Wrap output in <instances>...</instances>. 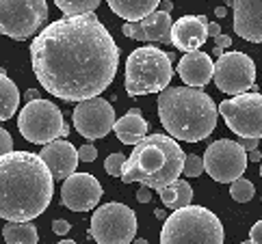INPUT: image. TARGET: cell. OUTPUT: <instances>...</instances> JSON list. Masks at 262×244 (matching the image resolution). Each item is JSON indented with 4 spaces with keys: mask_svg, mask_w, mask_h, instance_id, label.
<instances>
[{
    "mask_svg": "<svg viewBox=\"0 0 262 244\" xmlns=\"http://www.w3.org/2000/svg\"><path fill=\"white\" fill-rule=\"evenodd\" d=\"M31 65L50 95L85 102L100 97L115 80L119 48L96 13L61 17L33 39Z\"/></svg>",
    "mask_w": 262,
    "mask_h": 244,
    "instance_id": "obj_1",
    "label": "cell"
},
{
    "mask_svg": "<svg viewBox=\"0 0 262 244\" xmlns=\"http://www.w3.org/2000/svg\"><path fill=\"white\" fill-rule=\"evenodd\" d=\"M54 177L39 154L11 152L0 158V218L31 223L52 201Z\"/></svg>",
    "mask_w": 262,
    "mask_h": 244,
    "instance_id": "obj_2",
    "label": "cell"
},
{
    "mask_svg": "<svg viewBox=\"0 0 262 244\" xmlns=\"http://www.w3.org/2000/svg\"><path fill=\"white\" fill-rule=\"evenodd\" d=\"M158 119L171 138L200 143L217 126L219 106L208 93L193 87H167L158 93Z\"/></svg>",
    "mask_w": 262,
    "mask_h": 244,
    "instance_id": "obj_3",
    "label": "cell"
},
{
    "mask_svg": "<svg viewBox=\"0 0 262 244\" xmlns=\"http://www.w3.org/2000/svg\"><path fill=\"white\" fill-rule=\"evenodd\" d=\"M186 156L176 138L167 134H147L133 147V154L126 158L121 182H139L152 190H161L165 186L180 180L184 171Z\"/></svg>",
    "mask_w": 262,
    "mask_h": 244,
    "instance_id": "obj_4",
    "label": "cell"
},
{
    "mask_svg": "<svg viewBox=\"0 0 262 244\" xmlns=\"http://www.w3.org/2000/svg\"><path fill=\"white\" fill-rule=\"evenodd\" d=\"M223 240L219 216L202 205L173 210L161 229V244H223Z\"/></svg>",
    "mask_w": 262,
    "mask_h": 244,
    "instance_id": "obj_5",
    "label": "cell"
},
{
    "mask_svg": "<svg viewBox=\"0 0 262 244\" xmlns=\"http://www.w3.org/2000/svg\"><path fill=\"white\" fill-rule=\"evenodd\" d=\"M173 78L171 54L145 45L137 48L126 61V91L130 97L161 93L169 87Z\"/></svg>",
    "mask_w": 262,
    "mask_h": 244,
    "instance_id": "obj_6",
    "label": "cell"
},
{
    "mask_svg": "<svg viewBox=\"0 0 262 244\" xmlns=\"http://www.w3.org/2000/svg\"><path fill=\"white\" fill-rule=\"evenodd\" d=\"M17 128H20L22 136L35 145H48L70 134L61 108L46 100L26 102V106L17 117Z\"/></svg>",
    "mask_w": 262,
    "mask_h": 244,
    "instance_id": "obj_7",
    "label": "cell"
},
{
    "mask_svg": "<svg viewBox=\"0 0 262 244\" xmlns=\"http://www.w3.org/2000/svg\"><path fill=\"white\" fill-rule=\"evenodd\" d=\"M137 216L124 203H104L91 216L89 236L98 244H130L137 236Z\"/></svg>",
    "mask_w": 262,
    "mask_h": 244,
    "instance_id": "obj_8",
    "label": "cell"
},
{
    "mask_svg": "<svg viewBox=\"0 0 262 244\" xmlns=\"http://www.w3.org/2000/svg\"><path fill=\"white\" fill-rule=\"evenodd\" d=\"M48 17L46 0H0V35L24 41L43 26Z\"/></svg>",
    "mask_w": 262,
    "mask_h": 244,
    "instance_id": "obj_9",
    "label": "cell"
},
{
    "mask_svg": "<svg viewBox=\"0 0 262 244\" xmlns=\"http://www.w3.org/2000/svg\"><path fill=\"white\" fill-rule=\"evenodd\" d=\"M219 115L236 136L262 138V93H258V87L223 100L219 104Z\"/></svg>",
    "mask_w": 262,
    "mask_h": 244,
    "instance_id": "obj_10",
    "label": "cell"
},
{
    "mask_svg": "<svg viewBox=\"0 0 262 244\" xmlns=\"http://www.w3.org/2000/svg\"><path fill=\"white\" fill-rule=\"evenodd\" d=\"M247 152L241 143L230 138H219L206 147L204 154V171L208 173L214 182L232 184L243 177L247 171Z\"/></svg>",
    "mask_w": 262,
    "mask_h": 244,
    "instance_id": "obj_11",
    "label": "cell"
},
{
    "mask_svg": "<svg viewBox=\"0 0 262 244\" xmlns=\"http://www.w3.org/2000/svg\"><path fill=\"white\" fill-rule=\"evenodd\" d=\"M212 82L228 95H241L256 87V63L245 52H223L214 63Z\"/></svg>",
    "mask_w": 262,
    "mask_h": 244,
    "instance_id": "obj_12",
    "label": "cell"
},
{
    "mask_svg": "<svg viewBox=\"0 0 262 244\" xmlns=\"http://www.w3.org/2000/svg\"><path fill=\"white\" fill-rule=\"evenodd\" d=\"M74 126L80 136L87 140L104 138L111 130L115 128V108L102 97H91L85 102H78V106L72 112Z\"/></svg>",
    "mask_w": 262,
    "mask_h": 244,
    "instance_id": "obj_13",
    "label": "cell"
},
{
    "mask_svg": "<svg viewBox=\"0 0 262 244\" xmlns=\"http://www.w3.org/2000/svg\"><path fill=\"white\" fill-rule=\"evenodd\" d=\"M102 199V186L91 173H74L61 186V203L72 212H89Z\"/></svg>",
    "mask_w": 262,
    "mask_h": 244,
    "instance_id": "obj_14",
    "label": "cell"
},
{
    "mask_svg": "<svg viewBox=\"0 0 262 244\" xmlns=\"http://www.w3.org/2000/svg\"><path fill=\"white\" fill-rule=\"evenodd\" d=\"M234 33L241 39L262 43V0H232Z\"/></svg>",
    "mask_w": 262,
    "mask_h": 244,
    "instance_id": "obj_15",
    "label": "cell"
},
{
    "mask_svg": "<svg viewBox=\"0 0 262 244\" xmlns=\"http://www.w3.org/2000/svg\"><path fill=\"white\" fill-rule=\"evenodd\" d=\"M208 39V20L204 15H182L173 22L171 43L173 48L186 52H198Z\"/></svg>",
    "mask_w": 262,
    "mask_h": 244,
    "instance_id": "obj_16",
    "label": "cell"
},
{
    "mask_svg": "<svg viewBox=\"0 0 262 244\" xmlns=\"http://www.w3.org/2000/svg\"><path fill=\"white\" fill-rule=\"evenodd\" d=\"M39 156L46 162V166L50 168L54 180H61V182H65L70 175H74V171H76V166H78V160H80L78 149L74 147L70 140H63V138L43 145Z\"/></svg>",
    "mask_w": 262,
    "mask_h": 244,
    "instance_id": "obj_17",
    "label": "cell"
},
{
    "mask_svg": "<svg viewBox=\"0 0 262 244\" xmlns=\"http://www.w3.org/2000/svg\"><path fill=\"white\" fill-rule=\"evenodd\" d=\"M178 76L186 87L202 89L214 78V63L204 52H186L178 63Z\"/></svg>",
    "mask_w": 262,
    "mask_h": 244,
    "instance_id": "obj_18",
    "label": "cell"
},
{
    "mask_svg": "<svg viewBox=\"0 0 262 244\" xmlns=\"http://www.w3.org/2000/svg\"><path fill=\"white\" fill-rule=\"evenodd\" d=\"M115 134L124 145H137L147 136V121L141 117V108H130L121 119L115 121Z\"/></svg>",
    "mask_w": 262,
    "mask_h": 244,
    "instance_id": "obj_19",
    "label": "cell"
},
{
    "mask_svg": "<svg viewBox=\"0 0 262 244\" xmlns=\"http://www.w3.org/2000/svg\"><path fill=\"white\" fill-rule=\"evenodd\" d=\"M111 11L126 22H141L149 13L158 11L161 0H106Z\"/></svg>",
    "mask_w": 262,
    "mask_h": 244,
    "instance_id": "obj_20",
    "label": "cell"
},
{
    "mask_svg": "<svg viewBox=\"0 0 262 244\" xmlns=\"http://www.w3.org/2000/svg\"><path fill=\"white\" fill-rule=\"evenodd\" d=\"M141 26L145 31L147 41H171V28H173L171 13H165L158 9V11L149 13L145 20H141Z\"/></svg>",
    "mask_w": 262,
    "mask_h": 244,
    "instance_id": "obj_21",
    "label": "cell"
},
{
    "mask_svg": "<svg viewBox=\"0 0 262 244\" xmlns=\"http://www.w3.org/2000/svg\"><path fill=\"white\" fill-rule=\"evenodd\" d=\"M156 192L161 197V201L171 210H182L186 205H191V201H193V188H191V184L184 180H178Z\"/></svg>",
    "mask_w": 262,
    "mask_h": 244,
    "instance_id": "obj_22",
    "label": "cell"
},
{
    "mask_svg": "<svg viewBox=\"0 0 262 244\" xmlns=\"http://www.w3.org/2000/svg\"><path fill=\"white\" fill-rule=\"evenodd\" d=\"M17 106H20V91H17L15 82L0 69V121H7L15 115Z\"/></svg>",
    "mask_w": 262,
    "mask_h": 244,
    "instance_id": "obj_23",
    "label": "cell"
},
{
    "mask_svg": "<svg viewBox=\"0 0 262 244\" xmlns=\"http://www.w3.org/2000/svg\"><path fill=\"white\" fill-rule=\"evenodd\" d=\"M3 238L7 244H37L39 233L33 223H7L3 227Z\"/></svg>",
    "mask_w": 262,
    "mask_h": 244,
    "instance_id": "obj_24",
    "label": "cell"
},
{
    "mask_svg": "<svg viewBox=\"0 0 262 244\" xmlns=\"http://www.w3.org/2000/svg\"><path fill=\"white\" fill-rule=\"evenodd\" d=\"M100 3L102 0H54V5L63 11V17H76V15L93 13Z\"/></svg>",
    "mask_w": 262,
    "mask_h": 244,
    "instance_id": "obj_25",
    "label": "cell"
},
{
    "mask_svg": "<svg viewBox=\"0 0 262 244\" xmlns=\"http://www.w3.org/2000/svg\"><path fill=\"white\" fill-rule=\"evenodd\" d=\"M230 194H232V199L236 201V203H247L254 199V184H251L249 180H236V182H232L230 186Z\"/></svg>",
    "mask_w": 262,
    "mask_h": 244,
    "instance_id": "obj_26",
    "label": "cell"
},
{
    "mask_svg": "<svg viewBox=\"0 0 262 244\" xmlns=\"http://www.w3.org/2000/svg\"><path fill=\"white\" fill-rule=\"evenodd\" d=\"M124 164H126V156L124 154H111L106 158V162H104V168H106V173L108 175H113V177H121V171H124Z\"/></svg>",
    "mask_w": 262,
    "mask_h": 244,
    "instance_id": "obj_27",
    "label": "cell"
},
{
    "mask_svg": "<svg viewBox=\"0 0 262 244\" xmlns=\"http://www.w3.org/2000/svg\"><path fill=\"white\" fill-rule=\"evenodd\" d=\"M204 171V160L200 156H195V154H189L186 156V160H184V175L186 177H200Z\"/></svg>",
    "mask_w": 262,
    "mask_h": 244,
    "instance_id": "obj_28",
    "label": "cell"
},
{
    "mask_svg": "<svg viewBox=\"0 0 262 244\" xmlns=\"http://www.w3.org/2000/svg\"><path fill=\"white\" fill-rule=\"evenodd\" d=\"M121 33H124L126 37H133V39H137V41H147L141 22H126L124 26H121Z\"/></svg>",
    "mask_w": 262,
    "mask_h": 244,
    "instance_id": "obj_29",
    "label": "cell"
},
{
    "mask_svg": "<svg viewBox=\"0 0 262 244\" xmlns=\"http://www.w3.org/2000/svg\"><path fill=\"white\" fill-rule=\"evenodd\" d=\"M13 152V138L5 128H0V158Z\"/></svg>",
    "mask_w": 262,
    "mask_h": 244,
    "instance_id": "obj_30",
    "label": "cell"
},
{
    "mask_svg": "<svg viewBox=\"0 0 262 244\" xmlns=\"http://www.w3.org/2000/svg\"><path fill=\"white\" fill-rule=\"evenodd\" d=\"M78 158H80V162H93V160L98 158V149L93 147L91 143L82 145V147L78 149Z\"/></svg>",
    "mask_w": 262,
    "mask_h": 244,
    "instance_id": "obj_31",
    "label": "cell"
},
{
    "mask_svg": "<svg viewBox=\"0 0 262 244\" xmlns=\"http://www.w3.org/2000/svg\"><path fill=\"white\" fill-rule=\"evenodd\" d=\"M72 229V225L68 223V221H61V218H57L52 223V231L57 233V236H65V233H68Z\"/></svg>",
    "mask_w": 262,
    "mask_h": 244,
    "instance_id": "obj_32",
    "label": "cell"
},
{
    "mask_svg": "<svg viewBox=\"0 0 262 244\" xmlns=\"http://www.w3.org/2000/svg\"><path fill=\"white\" fill-rule=\"evenodd\" d=\"M249 240L254 244H262V221H258L254 227L249 229Z\"/></svg>",
    "mask_w": 262,
    "mask_h": 244,
    "instance_id": "obj_33",
    "label": "cell"
},
{
    "mask_svg": "<svg viewBox=\"0 0 262 244\" xmlns=\"http://www.w3.org/2000/svg\"><path fill=\"white\" fill-rule=\"evenodd\" d=\"M137 201L139 203H149L152 201V188H147V186H141L137 192Z\"/></svg>",
    "mask_w": 262,
    "mask_h": 244,
    "instance_id": "obj_34",
    "label": "cell"
},
{
    "mask_svg": "<svg viewBox=\"0 0 262 244\" xmlns=\"http://www.w3.org/2000/svg\"><path fill=\"white\" fill-rule=\"evenodd\" d=\"M238 143H241V147L249 154V152H254V149H258V143H260V140H258V138H241Z\"/></svg>",
    "mask_w": 262,
    "mask_h": 244,
    "instance_id": "obj_35",
    "label": "cell"
},
{
    "mask_svg": "<svg viewBox=\"0 0 262 244\" xmlns=\"http://www.w3.org/2000/svg\"><path fill=\"white\" fill-rule=\"evenodd\" d=\"M230 43H232V39H230L228 35H219V37H214V48H219V50L230 48Z\"/></svg>",
    "mask_w": 262,
    "mask_h": 244,
    "instance_id": "obj_36",
    "label": "cell"
},
{
    "mask_svg": "<svg viewBox=\"0 0 262 244\" xmlns=\"http://www.w3.org/2000/svg\"><path fill=\"white\" fill-rule=\"evenodd\" d=\"M219 35H221L219 22H208V37H219Z\"/></svg>",
    "mask_w": 262,
    "mask_h": 244,
    "instance_id": "obj_37",
    "label": "cell"
},
{
    "mask_svg": "<svg viewBox=\"0 0 262 244\" xmlns=\"http://www.w3.org/2000/svg\"><path fill=\"white\" fill-rule=\"evenodd\" d=\"M35 100H41L39 97V91H37V89H29V91H26V102H35Z\"/></svg>",
    "mask_w": 262,
    "mask_h": 244,
    "instance_id": "obj_38",
    "label": "cell"
},
{
    "mask_svg": "<svg viewBox=\"0 0 262 244\" xmlns=\"http://www.w3.org/2000/svg\"><path fill=\"white\" fill-rule=\"evenodd\" d=\"M247 160H254V162L262 160V154H260V149H254V152H249V154H247Z\"/></svg>",
    "mask_w": 262,
    "mask_h": 244,
    "instance_id": "obj_39",
    "label": "cell"
},
{
    "mask_svg": "<svg viewBox=\"0 0 262 244\" xmlns=\"http://www.w3.org/2000/svg\"><path fill=\"white\" fill-rule=\"evenodd\" d=\"M161 11H165V13L173 11V3H171V0H165V3H161Z\"/></svg>",
    "mask_w": 262,
    "mask_h": 244,
    "instance_id": "obj_40",
    "label": "cell"
},
{
    "mask_svg": "<svg viewBox=\"0 0 262 244\" xmlns=\"http://www.w3.org/2000/svg\"><path fill=\"white\" fill-rule=\"evenodd\" d=\"M214 13H217V17H226L228 15V7H217V11Z\"/></svg>",
    "mask_w": 262,
    "mask_h": 244,
    "instance_id": "obj_41",
    "label": "cell"
},
{
    "mask_svg": "<svg viewBox=\"0 0 262 244\" xmlns=\"http://www.w3.org/2000/svg\"><path fill=\"white\" fill-rule=\"evenodd\" d=\"M156 216H158V218H161V221H167V214H165L163 210H156Z\"/></svg>",
    "mask_w": 262,
    "mask_h": 244,
    "instance_id": "obj_42",
    "label": "cell"
},
{
    "mask_svg": "<svg viewBox=\"0 0 262 244\" xmlns=\"http://www.w3.org/2000/svg\"><path fill=\"white\" fill-rule=\"evenodd\" d=\"M133 244H149L147 240H143V238H135V242Z\"/></svg>",
    "mask_w": 262,
    "mask_h": 244,
    "instance_id": "obj_43",
    "label": "cell"
},
{
    "mask_svg": "<svg viewBox=\"0 0 262 244\" xmlns=\"http://www.w3.org/2000/svg\"><path fill=\"white\" fill-rule=\"evenodd\" d=\"M59 244H76V242H74V240H61Z\"/></svg>",
    "mask_w": 262,
    "mask_h": 244,
    "instance_id": "obj_44",
    "label": "cell"
},
{
    "mask_svg": "<svg viewBox=\"0 0 262 244\" xmlns=\"http://www.w3.org/2000/svg\"><path fill=\"white\" fill-rule=\"evenodd\" d=\"M241 244H254V242H251V240H247V242H241Z\"/></svg>",
    "mask_w": 262,
    "mask_h": 244,
    "instance_id": "obj_45",
    "label": "cell"
},
{
    "mask_svg": "<svg viewBox=\"0 0 262 244\" xmlns=\"http://www.w3.org/2000/svg\"><path fill=\"white\" fill-rule=\"evenodd\" d=\"M226 3H228V5H232V0H226Z\"/></svg>",
    "mask_w": 262,
    "mask_h": 244,
    "instance_id": "obj_46",
    "label": "cell"
},
{
    "mask_svg": "<svg viewBox=\"0 0 262 244\" xmlns=\"http://www.w3.org/2000/svg\"><path fill=\"white\" fill-rule=\"evenodd\" d=\"M260 177H262V166H260Z\"/></svg>",
    "mask_w": 262,
    "mask_h": 244,
    "instance_id": "obj_47",
    "label": "cell"
}]
</instances>
